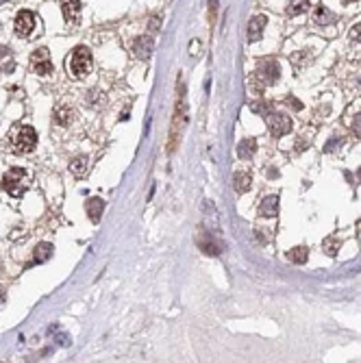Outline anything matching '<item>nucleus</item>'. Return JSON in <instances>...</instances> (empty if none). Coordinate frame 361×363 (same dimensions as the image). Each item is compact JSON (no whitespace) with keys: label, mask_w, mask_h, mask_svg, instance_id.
<instances>
[{"label":"nucleus","mask_w":361,"mask_h":363,"mask_svg":"<svg viewBox=\"0 0 361 363\" xmlns=\"http://www.w3.org/2000/svg\"><path fill=\"white\" fill-rule=\"evenodd\" d=\"M94 70V59H92V53L87 46H78L76 50H72V54L68 57V72L72 78L76 81H83L92 74Z\"/></svg>","instance_id":"obj_1"},{"label":"nucleus","mask_w":361,"mask_h":363,"mask_svg":"<svg viewBox=\"0 0 361 363\" xmlns=\"http://www.w3.org/2000/svg\"><path fill=\"white\" fill-rule=\"evenodd\" d=\"M11 146L16 152L20 155H26V152H33L37 146V133L33 127H26V124H16L11 128Z\"/></svg>","instance_id":"obj_2"},{"label":"nucleus","mask_w":361,"mask_h":363,"mask_svg":"<svg viewBox=\"0 0 361 363\" xmlns=\"http://www.w3.org/2000/svg\"><path fill=\"white\" fill-rule=\"evenodd\" d=\"M0 187L7 194H11L13 198H20L26 192L24 185V167H11V170L4 174V179L0 181Z\"/></svg>","instance_id":"obj_3"},{"label":"nucleus","mask_w":361,"mask_h":363,"mask_svg":"<svg viewBox=\"0 0 361 363\" xmlns=\"http://www.w3.org/2000/svg\"><path fill=\"white\" fill-rule=\"evenodd\" d=\"M185 94H183V83H179V98H176V109H174V124H172V142H170V148H174L176 144V137L181 135L183 127H185Z\"/></svg>","instance_id":"obj_4"},{"label":"nucleus","mask_w":361,"mask_h":363,"mask_svg":"<svg viewBox=\"0 0 361 363\" xmlns=\"http://www.w3.org/2000/svg\"><path fill=\"white\" fill-rule=\"evenodd\" d=\"M31 66H33V72L39 74V76H46V74L53 72V63H50V53H48V48H37V50H33V54H31Z\"/></svg>","instance_id":"obj_5"},{"label":"nucleus","mask_w":361,"mask_h":363,"mask_svg":"<svg viewBox=\"0 0 361 363\" xmlns=\"http://www.w3.org/2000/svg\"><path fill=\"white\" fill-rule=\"evenodd\" d=\"M266 120H268L272 137H283L285 133L292 131V120L285 113H270V115H266Z\"/></svg>","instance_id":"obj_6"},{"label":"nucleus","mask_w":361,"mask_h":363,"mask_svg":"<svg viewBox=\"0 0 361 363\" xmlns=\"http://www.w3.org/2000/svg\"><path fill=\"white\" fill-rule=\"evenodd\" d=\"M196 244H198V248L203 250V254H207V257H218V254L222 253V244H218L211 233H198V235H196Z\"/></svg>","instance_id":"obj_7"},{"label":"nucleus","mask_w":361,"mask_h":363,"mask_svg":"<svg viewBox=\"0 0 361 363\" xmlns=\"http://www.w3.org/2000/svg\"><path fill=\"white\" fill-rule=\"evenodd\" d=\"M279 76H281V70H279V63H276L274 59L261 61L259 70H257V78H261L264 85H274V83L279 81Z\"/></svg>","instance_id":"obj_8"},{"label":"nucleus","mask_w":361,"mask_h":363,"mask_svg":"<svg viewBox=\"0 0 361 363\" xmlns=\"http://www.w3.org/2000/svg\"><path fill=\"white\" fill-rule=\"evenodd\" d=\"M13 29H16L18 37H29L33 33V29H35V16H33L31 11H20L16 16V24H13Z\"/></svg>","instance_id":"obj_9"},{"label":"nucleus","mask_w":361,"mask_h":363,"mask_svg":"<svg viewBox=\"0 0 361 363\" xmlns=\"http://www.w3.org/2000/svg\"><path fill=\"white\" fill-rule=\"evenodd\" d=\"M268 24V18L266 16H257L248 22V39L250 41H259L261 35H264V29Z\"/></svg>","instance_id":"obj_10"},{"label":"nucleus","mask_w":361,"mask_h":363,"mask_svg":"<svg viewBox=\"0 0 361 363\" xmlns=\"http://www.w3.org/2000/svg\"><path fill=\"white\" fill-rule=\"evenodd\" d=\"M133 53H135L137 59L146 61V59L152 54V39L151 37H137V39L133 41Z\"/></svg>","instance_id":"obj_11"},{"label":"nucleus","mask_w":361,"mask_h":363,"mask_svg":"<svg viewBox=\"0 0 361 363\" xmlns=\"http://www.w3.org/2000/svg\"><path fill=\"white\" fill-rule=\"evenodd\" d=\"M276 213H279V198L276 196H268L261 200L259 204V216L264 218H274Z\"/></svg>","instance_id":"obj_12"},{"label":"nucleus","mask_w":361,"mask_h":363,"mask_svg":"<svg viewBox=\"0 0 361 363\" xmlns=\"http://www.w3.org/2000/svg\"><path fill=\"white\" fill-rule=\"evenodd\" d=\"M250 183H252L250 172H246V170L235 172V176H233V185H235V192H237V194L248 192V189H250Z\"/></svg>","instance_id":"obj_13"},{"label":"nucleus","mask_w":361,"mask_h":363,"mask_svg":"<svg viewBox=\"0 0 361 363\" xmlns=\"http://www.w3.org/2000/svg\"><path fill=\"white\" fill-rule=\"evenodd\" d=\"M61 11H63V18L68 22L76 20L78 11H81V2L78 0H61Z\"/></svg>","instance_id":"obj_14"},{"label":"nucleus","mask_w":361,"mask_h":363,"mask_svg":"<svg viewBox=\"0 0 361 363\" xmlns=\"http://www.w3.org/2000/svg\"><path fill=\"white\" fill-rule=\"evenodd\" d=\"M285 257H287V261H292L296 265H303V263H307V259H309V250L304 248V246H296V248H292Z\"/></svg>","instance_id":"obj_15"},{"label":"nucleus","mask_w":361,"mask_h":363,"mask_svg":"<svg viewBox=\"0 0 361 363\" xmlns=\"http://www.w3.org/2000/svg\"><path fill=\"white\" fill-rule=\"evenodd\" d=\"M102 209H105V202H102L100 198H90V200H87V216H90V220H94V222L100 220Z\"/></svg>","instance_id":"obj_16"},{"label":"nucleus","mask_w":361,"mask_h":363,"mask_svg":"<svg viewBox=\"0 0 361 363\" xmlns=\"http://www.w3.org/2000/svg\"><path fill=\"white\" fill-rule=\"evenodd\" d=\"M255 150H257V139H244L237 146V157L240 159H250L255 155Z\"/></svg>","instance_id":"obj_17"},{"label":"nucleus","mask_w":361,"mask_h":363,"mask_svg":"<svg viewBox=\"0 0 361 363\" xmlns=\"http://www.w3.org/2000/svg\"><path fill=\"white\" fill-rule=\"evenodd\" d=\"M309 9V0H287V16L289 18H296L301 16V13H304Z\"/></svg>","instance_id":"obj_18"},{"label":"nucleus","mask_w":361,"mask_h":363,"mask_svg":"<svg viewBox=\"0 0 361 363\" xmlns=\"http://www.w3.org/2000/svg\"><path fill=\"white\" fill-rule=\"evenodd\" d=\"M50 254H53V246H50V244H39V246L35 248V259H33V263L46 261Z\"/></svg>","instance_id":"obj_19"},{"label":"nucleus","mask_w":361,"mask_h":363,"mask_svg":"<svg viewBox=\"0 0 361 363\" xmlns=\"http://www.w3.org/2000/svg\"><path fill=\"white\" fill-rule=\"evenodd\" d=\"M316 20L320 22V24H324V26H326V24H333V22H335L337 18L333 16V13H331L326 7H318V9H316Z\"/></svg>","instance_id":"obj_20"},{"label":"nucleus","mask_w":361,"mask_h":363,"mask_svg":"<svg viewBox=\"0 0 361 363\" xmlns=\"http://www.w3.org/2000/svg\"><path fill=\"white\" fill-rule=\"evenodd\" d=\"M322 248H324V253L329 254V257H335L337 250H340V239H337V237H326Z\"/></svg>","instance_id":"obj_21"},{"label":"nucleus","mask_w":361,"mask_h":363,"mask_svg":"<svg viewBox=\"0 0 361 363\" xmlns=\"http://www.w3.org/2000/svg\"><path fill=\"white\" fill-rule=\"evenodd\" d=\"M72 111H70V109H57V111H55V118H57V122L59 124H70V122H72Z\"/></svg>","instance_id":"obj_22"},{"label":"nucleus","mask_w":361,"mask_h":363,"mask_svg":"<svg viewBox=\"0 0 361 363\" xmlns=\"http://www.w3.org/2000/svg\"><path fill=\"white\" fill-rule=\"evenodd\" d=\"M70 170H72V174H76V176H83L85 174V159H76V161H72L70 163Z\"/></svg>","instance_id":"obj_23"},{"label":"nucleus","mask_w":361,"mask_h":363,"mask_svg":"<svg viewBox=\"0 0 361 363\" xmlns=\"http://www.w3.org/2000/svg\"><path fill=\"white\" fill-rule=\"evenodd\" d=\"M350 39H355V41H361V24L353 26V31H350Z\"/></svg>","instance_id":"obj_24"},{"label":"nucleus","mask_w":361,"mask_h":363,"mask_svg":"<svg viewBox=\"0 0 361 363\" xmlns=\"http://www.w3.org/2000/svg\"><path fill=\"white\" fill-rule=\"evenodd\" d=\"M353 131H355V133H357L359 137H361V113L357 115V120H355V124H353Z\"/></svg>","instance_id":"obj_25"},{"label":"nucleus","mask_w":361,"mask_h":363,"mask_svg":"<svg viewBox=\"0 0 361 363\" xmlns=\"http://www.w3.org/2000/svg\"><path fill=\"white\" fill-rule=\"evenodd\" d=\"M215 9H218V0H209V11H211V18L215 16Z\"/></svg>","instance_id":"obj_26"},{"label":"nucleus","mask_w":361,"mask_h":363,"mask_svg":"<svg viewBox=\"0 0 361 363\" xmlns=\"http://www.w3.org/2000/svg\"><path fill=\"white\" fill-rule=\"evenodd\" d=\"M4 300H7V290H4V287H0V309H2Z\"/></svg>","instance_id":"obj_27"},{"label":"nucleus","mask_w":361,"mask_h":363,"mask_svg":"<svg viewBox=\"0 0 361 363\" xmlns=\"http://www.w3.org/2000/svg\"><path fill=\"white\" fill-rule=\"evenodd\" d=\"M289 105H292L294 109H301V102H296V100H289Z\"/></svg>","instance_id":"obj_28"},{"label":"nucleus","mask_w":361,"mask_h":363,"mask_svg":"<svg viewBox=\"0 0 361 363\" xmlns=\"http://www.w3.org/2000/svg\"><path fill=\"white\" fill-rule=\"evenodd\" d=\"M344 4H350V2H357V0H342Z\"/></svg>","instance_id":"obj_29"},{"label":"nucleus","mask_w":361,"mask_h":363,"mask_svg":"<svg viewBox=\"0 0 361 363\" xmlns=\"http://www.w3.org/2000/svg\"><path fill=\"white\" fill-rule=\"evenodd\" d=\"M2 2H4V0H0V4H2Z\"/></svg>","instance_id":"obj_30"}]
</instances>
